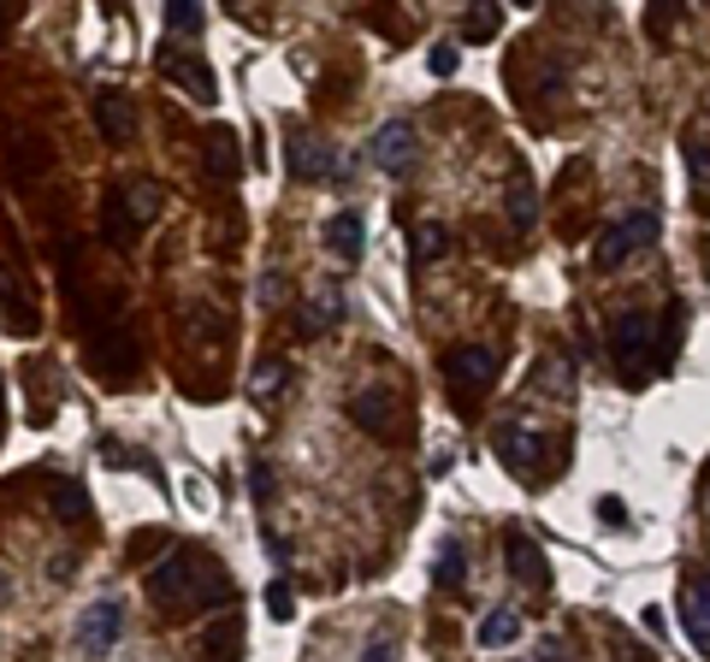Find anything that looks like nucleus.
I'll use <instances>...</instances> for the list:
<instances>
[{
	"label": "nucleus",
	"mask_w": 710,
	"mask_h": 662,
	"mask_svg": "<svg viewBox=\"0 0 710 662\" xmlns=\"http://www.w3.org/2000/svg\"><path fill=\"white\" fill-rule=\"evenodd\" d=\"M598 509H604V521H616V526H621V514H628V509H621V497H604Z\"/></svg>",
	"instance_id": "c756f323"
},
{
	"label": "nucleus",
	"mask_w": 710,
	"mask_h": 662,
	"mask_svg": "<svg viewBox=\"0 0 710 662\" xmlns=\"http://www.w3.org/2000/svg\"><path fill=\"white\" fill-rule=\"evenodd\" d=\"M427 66H432V78H451V71H456V48H451V42H439V48L427 54Z\"/></svg>",
	"instance_id": "bb28decb"
},
{
	"label": "nucleus",
	"mask_w": 710,
	"mask_h": 662,
	"mask_svg": "<svg viewBox=\"0 0 710 662\" xmlns=\"http://www.w3.org/2000/svg\"><path fill=\"white\" fill-rule=\"evenodd\" d=\"M533 213H539V201H533V184H527V178H515V189H510V219H515L521 231H527V225H533Z\"/></svg>",
	"instance_id": "6ab92c4d"
},
{
	"label": "nucleus",
	"mask_w": 710,
	"mask_h": 662,
	"mask_svg": "<svg viewBox=\"0 0 710 662\" xmlns=\"http://www.w3.org/2000/svg\"><path fill=\"white\" fill-rule=\"evenodd\" d=\"M444 379H451V391L462 396V403H474L491 379H498V356L480 344H456L451 356H444Z\"/></svg>",
	"instance_id": "7ed1b4c3"
},
{
	"label": "nucleus",
	"mask_w": 710,
	"mask_h": 662,
	"mask_svg": "<svg viewBox=\"0 0 710 662\" xmlns=\"http://www.w3.org/2000/svg\"><path fill=\"white\" fill-rule=\"evenodd\" d=\"M7 24H12V12H0V31H7Z\"/></svg>",
	"instance_id": "2f4dec72"
},
{
	"label": "nucleus",
	"mask_w": 710,
	"mask_h": 662,
	"mask_svg": "<svg viewBox=\"0 0 710 662\" xmlns=\"http://www.w3.org/2000/svg\"><path fill=\"white\" fill-rule=\"evenodd\" d=\"M231 130H220V137H213V149H208V166H220V178H231V172H237V154H231Z\"/></svg>",
	"instance_id": "b1692460"
},
{
	"label": "nucleus",
	"mask_w": 710,
	"mask_h": 662,
	"mask_svg": "<svg viewBox=\"0 0 710 662\" xmlns=\"http://www.w3.org/2000/svg\"><path fill=\"white\" fill-rule=\"evenodd\" d=\"M279 297H284V278H279V272H267V278H260V302L272 307V302H279Z\"/></svg>",
	"instance_id": "c85d7f7f"
},
{
	"label": "nucleus",
	"mask_w": 710,
	"mask_h": 662,
	"mask_svg": "<svg viewBox=\"0 0 710 662\" xmlns=\"http://www.w3.org/2000/svg\"><path fill=\"white\" fill-rule=\"evenodd\" d=\"M154 213H161V189H154V184H130V189H119V196L107 201V231H113V243H130Z\"/></svg>",
	"instance_id": "20e7f679"
},
{
	"label": "nucleus",
	"mask_w": 710,
	"mask_h": 662,
	"mask_svg": "<svg viewBox=\"0 0 710 662\" xmlns=\"http://www.w3.org/2000/svg\"><path fill=\"white\" fill-rule=\"evenodd\" d=\"M444 243H451V237H444V225H420L415 231V272H427L432 260L444 255Z\"/></svg>",
	"instance_id": "f3484780"
},
{
	"label": "nucleus",
	"mask_w": 710,
	"mask_h": 662,
	"mask_svg": "<svg viewBox=\"0 0 710 662\" xmlns=\"http://www.w3.org/2000/svg\"><path fill=\"white\" fill-rule=\"evenodd\" d=\"M491 450H498L503 462L515 467V474H527V467L539 462V438H533L527 426H498V438H491Z\"/></svg>",
	"instance_id": "f8f14e48"
},
{
	"label": "nucleus",
	"mask_w": 710,
	"mask_h": 662,
	"mask_svg": "<svg viewBox=\"0 0 710 662\" xmlns=\"http://www.w3.org/2000/svg\"><path fill=\"white\" fill-rule=\"evenodd\" d=\"M338 314H344V302H338V290L326 284V290H321V302H314V314H309V332H326Z\"/></svg>",
	"instance_id": "412c9836"
},
{
	"label": "nucleus",
	"mask_w": 710,
	"mask_h": 662,
	"mask_svg": "<svg viewBox=\"0 0 710 662\" xmlns=\"http://www.w3.org/2000/svg\"><path fill=\"white\" fill-rule=\"evenodd\" d=\"M373 160H380L385 172H409L420 160V142H415V125L409 119H391L380 137H373Z\"/></svg>",
	"instance_id": "1a4fd4ad"
},
{
	"label": "nucleus",
	"mask_w": 710,
	"mask_h": 662,
	"mask_svg": "<svg viewBox=\"0 0 710 662\" xmlns=\"http://www.w3.org/2000/svg\"><path fill=\"white\" fill-rule=\"evenodd\" d=\"M291 166H296V178H331V172H338V154H331L326 142H296Z\"/></svg>",
	"instance_id": "2eb2a0df"
},
{
	"label": "nucleus",
	"mask_w": 710,
	"mask_h": 662,
	"mask_svg": "<svg viewBox=\"0 0 710 662\" xmlns=\"http://www.w3.org/2000/svg\"><path fill=\"white\" fill-rule=\"evenodd\" d=\"M284 379H291V367H284V361L255 367V396H279V391H284Z\"/></svg>",
	"instance_id": "aec40b11"
},
{
	"label": "nucleus",
	"mask_w": 710,
	"mask_h": 662,
	"mask_svg": "<svg viewBox=\"0 0 710 662\" xmlns=\"http://www.w3.org/2000/svg\"><path fill=\"white\" fill-rule=\"evenodd\" d=\"M166 31H201V7H190V0H178V7H166Z\"/></svg>",
	"instance_id": "393cba45"
},
{
	"label": "nucleus",
	"mask_w": 710,
	"mask_h": 662,
	"mask_svg": "<svg viewBox=\"0 0 710 662\" xmlns=\"http://www.w3.org/2000/svg\"><path fill=\"white\" fill-rule=\"evenodd\" d=\"M503 550H510L515 580H527V585H539V580H545V550H539V544H533L527 533H510V538H503Z\"/></svg>",
	"instance_id": "4468645a"
},
{
	"label": "nucleus",
	"mask_w": 710,
	"mask_h": 662,
	"mask_svg": "<svg viewBox=\"0 0 710 662\" xmlns=\"http://www.w3.org/2000/svg\"><path fill=\"white\" fill-rule=\"evenodd\" d=\"M432 580H439V585H462V544H444V550H439Z\"/></svg>",
	"instance_id": "4be33fe9"
},
{
	"label": "nucleus",
	"mask_w": 710,
	"mask_h": 662,
	"mask_svg": "<svg viewBox=\"0 0 710 662\" xmlns=\"http://www.w3.org/2000/svg\"><path fill=\"white\" fill-rule=\"evenodd\" d=\"M267 609H272V622H291V585L284 580L267 585Z\"/></svg>",
	"instance_id": "a878e982"
},
{
	"label": "nucleus",
	"mask_w": 710,
	"mask_h": 662,
	"mask_svg": "<svg viewBox=\"0 0 710 662\" xmlns=\"http://www.w3.org/2000/svg\"><path fill=\"white\" fill-rule=\"evenodd\" d=\"M161 71H166V83H178V90L190 95V101H201V107L220 95V78H213V66L196 60V54H161Z\"/></svg>",
	"instance_id": "0eeeda50"
},
{
	"label": "nucleus",
	"mask_w": 710,
	"mask_h": 662,
	"mask_svg": "<svg viewBox=\"0 0 710 662\" xmlns=\"http://www.w3.org/2000/svg\"><path fill=\"white\" fill-rule=\"evenodd\" d=\"M326 248H331L338 260H361V213H350V208L331 213V219H326Z\"/></svg>",
	"instance_id": "ddd939ff"
},
{
	"label": "nucleus",
	"mask_w": 710,
	"mask_h": 662,
	"mask_svg": "<svg viewBox=\"0 0 710 662\" xmlns=\"http://www.w3.org/2000/svg\"><path fill=\"white\" fill-rule=\"evenodd\" d=\"M610 356L628 379H640L651 367V320L645 314H616L610 320Z\"/></svg>",
	"instance_id": "39448f33"
},
{
	"label": "nucleus",
	"mask_w": 710,
	"mask_h": 662,
	"mask_svg": "<svg viewBox=\"0 0 710 662\" xmlns=\"http://www.w3.org/2000/svg\"><path fill=\"white\" fill-rule=\"evenodd\" d=\"M119 639H125V603H113V597L90 603L83 622H78V651L83 657H107Z\"/></svg>",
	"instance_id": "423d86ee"
},
{
	"label": "nucleus",
	"mask_w": 710,
	"mask_h": 662,
	"mask_svg": "<svg viewBox=\"0 0 710 662\" xmlns=\"http://www.w3.org/2000/svg\"><path fill=\"white\" fill-rule=\"evenodd\" d=\"M225 592H231L225 562H220V556H208L201 544H178V550L154 568V580H149V597L161 603V609H172V615L201 609V603H213Z\"/></svg>",
	"instance_id": "f257e3e1"
},
{
	"label": "nucleus",
	"mask_w": 710,
	"mask_h": 662,
	"mask_svg": "<svg viewBox=\"0 0 710 662\" xmlns=\"http://www.w3.org/2000/svg\"><path fill=\"white\" fill-rule=\"evenodd\" d=\"M350 420L361 426V432H373V438H391V432H397V396H391L385 385L356 391L350 396Z\"/></svg>",
	"instance_id": "6e6552de"
},
{
	"label": "nucleus",
	"mask_w": 710,
	"mask_h": 662,
	"mask_svg": "<svg viewBox=\"0 0 710 662\" xmlns=\"http://www.w3.org/2000/svg\"><path fill=\"white\" fill-rule=\"evenodd\" d=\"M0 420H7V408H0Z\"/></svg>",
	"instance_id": "473e14b6"
},
{
	"label": "nucleus",
	"mask_w": 710,
	"mask_h": 662,
	"mask_svg": "<svg viewBox=\"0 0 710 662\" xmlns=\"http://www.w3.org/2000/svg\"><path fill=\"white\" fill-rule=\"evenodd\" d=\"M154 550H166V533H137V538H130V550H125V562H130V568H142Z\"/></svg>",
	"instance_id": "5701e85b"
},
{
	"label": "nucleus",
	"mask_w": 710,
	"mask_h": 662,
	"mask_svg": "<svg viewBox=\"0 0 710 662\" xmlns=\"http://www.w3.org/2000/svg\"><path fill=\"white\" fill-rule=\"evenodd\" d=\"M515 639H521V615L515 609H491L480 622V644H486V651H503V644H515Z\"/></svg>",
	"instance_id": "dca6fc26"
},
{
	"label": "nucleus",
	"mask_w": 710,
	"mask_h": 662,
	"mask_svg": "<svg viewBox=\"0 0 710 662\" xmlns=\"http://www.w3.org/2000/svg\"><path fill=\"white\" fill-rule=\"evenodd\" d=\"M657 237V213H628V219H616L610 231H604L598 243H592V267L598 272H616L628 255H640V248Z\"/></svg>",
	"instance_id": "f03ea898"
},
{
	"label": "nucleus",
	"mask_w": 710,
	"mask_h": 662,
	"mask_svg": "<svg viewBox=\"0 0 710 662\" xmlns=\"http://www.w3.org/2000/svg\"><path fill=\"white\" fill-rule=\"evenodd\" d=\"M687 166H692V178H699V184H710V149H705V142H687Z\"/></svg>",
	"instance_id": "cd10ccee"
},
{
	"label": "nucleus",
	"mask_w": 710,
	"mask_h": 662,
	"mask_svg": "<svg viewBox=\"0 0 710 662\" xmlns=\"http://www.w3.org/2000/svg\"><path fill=\"white\" fill-rule=\"evenodd\" d=\"M498 24H503L498 7H474L468 19H462V36H468V42H486V36H498Z\"/></svg>",
	"instance_id": "a211bd4d"
},
{
	"label": "nucleus",
	"mask_w": 710,
	"mask_h": 662,
	"mask_svg": "<svg viewBox=\"0 0 710 662\" xmlns=\"http://www.w3.org/2000/svg\"><path fill=\"white\" fill-rule=\"evenodd\" d=\"M680 622H687L692 644H710V573L680 580Z\"/></svg>",
	"instance_id": "9d476101"
},
{
	"label": "nucleus",
	"mask_w": 710,
	"mask_h": 662,
	"mask_svg": "<svg viewBox=\"0 0 710 662\" xmlns=\"http://www.w3.org/2000/svg\"><path fill=\"white\" fill-rule=\"evenodd\" d=\"M368 662H391V651H385V644H373V651H368Z\"/></svg>",
	"instance_id": "7c9ffc66"
},
{
	"label": "nucleus",
	"mask_w": 710,
	"mask_h": 662,
	"mask_svg": "<svg viewBox=\"0 0 710 662\" xmlns=\"http://www.w3.org/2000/svg\"><path fill=\"white\" fill-rule=\"evenodd\" d=\"M95 125H101V137H107V142H130V137H137V107H130V95L101 90L95 95Z\"/></svg>",
	"instance_id": "9b49d317"
}]
</instances>
